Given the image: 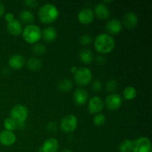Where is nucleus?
<instances>
[{
  "label": "nucleus",
  "instance_id": "1",
  "mask_svg": "<svg viewBox=\"0 0 152 152\" xmlns=\"http://www.w3.org/2000/svg\"><path fill=\"white\" fill-rule=\"evenodd\" d=\"M95 49L101 53H108L115 47L114 38L108 34H100L95 38Z\"/></svg>",
  "mask_w": 152,
  "mask_h": 152
},
{
  "label": "nucleus",
  "instance_id": "2",
  "mask_svg": "<svg viewBox=\"0 0 152 152\" xmlns=\"http://www.w3.org/2000/svg\"><path fill=\"white\" fill-rule=\"evenodd\" d=\"M58 16L59 10L57 7L51 3L43 4L38 11L39 19L43 23H51L57 19Z\"/></svg>",
  "mask_w": 152,
  "mask_h": 152
},
{
  "label": "nucleus",
  "instance_id": "3",
  "mask_svg": "<svg viewBox=\"0 0 152 152\" xmlns=\"http://www.w3.org/2000/svg\"><path fill=\"white\" fill-rule=\"evenodd\" d=\"M22 37L28 43L34 44L37 43L42 37V31L38 25L31 24L22 29Z\"/></svg>",
  "mask_w": 152,
  "mask_h": 152
},
{
  "label": "nucleus",
  "instance_id": "4",
  "mask_svg": "<svg viewBox=\"0 0 152 152\" xmlns=\"http://www.w3.org/2000/svg\"><path fill=\"white\" fill-rule=\"evenodd\" d=\"M10 116L16 123H25L28 117V110L25 105L17 104L11 108Z\"/></svg>",
  "mask_w": 152,
  "mask_h": 152
},
{
  "label": "nucleus",
  "instance_id": "5",
  "mask_svg": "<svg viewBox=\"0 0 152 152\" xmlns=\"http://www.w3.org/2000/svg\"><path fill=\"white\" fill-rule=\"evenodd\" d=\"M74 78L76 83L80 86H86L92 80V73L89 68L83 67L77 69L74 74Z\"/></svg>",
  "mask_w": 152,
  "mask_h": 152
},
{
  "label": "nucleus",
  "instance_id": "6",
  "mask_svg": "<svg viewBox=\"0 0 152 152\" xmlns=\"http://www.w3.org/2000/svg\"><path fill=\"white\" fill-rule=\"evenodd\" d=\"M77 118L73 114H69L62 119L60 122V128L65 133H71L77 129Z\"/></svg>",
  "mask_w": 152,
  "mask_h": 152
},
{
  "label": "nucleus",
  "instance_id": "7",
  "mask_svg": "<svg viewBox=\"0 0 152 152\" xmlns=\"http://www.w3.org/2000/svg\"><path fill=\"white\" fill-rule=\"evenodd\" d=\"M133 152H151V141L148 138L142 137L133 141Z\"/></svg>",
  "mask_w": 152,
  "mask_h": 152
},
{
  "label": "nucleus",
  "instance_id": "8",
  "mask_svg": "<svg viewBox=\"0 0 152 152\" xmlns=\"http://www.w3.org/2000/svg\"><path fill=\"white\" fill-rule=\"evenodd\" d=\"M123 99L118 94H111L105 98V105L109 110H117L121 106Z\"/></svg>",
  "mask_w": 152,
  "mask_h": 152
},
{
  "label": "nucleus",
  "instance_id": "9",
  "mask_svg": "<svg viewBox=\"0 0 152 152\" xmlns=\"http://www.w3.org/2000/svg\"><path fill=\"white\" fill-rule=\"evenodd\" d=\"M104 107V102L102 98L94 96L89 99L88 102V110L91 114H98L102 110Z\"/></svg>",
  "mask_w": 152,
  "mask_h": 152
},
{
  "label": "nucleus",
  "instance_id": "10",
  "mask_svg": "<svg viewBox=\"0 0 152 152\" xmlns=\"http://www.w3.org/2000/svg\"><path fill=\"white\" fill-rule=\"evenodd\" d=\"M16 140V137L13 132L3 130L0 132V143L4 146L13 145Z\"/></svg>",
  "mask_w": 152,
  "mask_h": 152
},
{
  "label": "nucleus",
  "instance_id": "11",
  "mask_svg": "<svg viewBox=\"0 0 152 152\" xmlns=\"http://www.w3.org/2000/svg\"><path fill=\"white\" fill-rule=\"evenodd\" d=\"M78 20L80 23L83 25H88L89 23L93 21L94 15V11L89 7H86L80 10L77 15Z\"/></svg>",
  "mask_w": 152,
  "mask_h": 152
},
{
  "label": "nucleus",
  "instance_id": "12",
  "mask_svg": "<svg viewBox=\"0 0 152 152\" xmlns=\"http://www.w3.org/2000/svg\"><path fill=\"white\" fill-rule=\"evenodd\" d=\"M59 148V142L55 138L51 137L43 142L39 152H56Z\"/></svg>",
  "mask_w": 152,
  "mask_h": 152
},
{
  "label": "nucleus",
  "instance_id": "13",
  "mask_svg": "<svg viewBox=\"0 0 152 152\" xmlns=\"http://www.w3.org/2000/svg\"><path fill=\"white\" fill-rule=\"evenodd\" d=\"M88 97V93L87 91L83 88H78L74 93V100L76 104L79 105H83L87 101Z\"/></svg>",
  "mask_w": 152,
  "mask_h": 152
},
{
  "label": "nucleus",
  "instance_id": "14",
  "mask_svg": "<svg viewBox=\"0 0 152 152\" xmlns=\"http://www.w3.org/2000/svg\"><path fill=\"white\" fill-rule=\"evenodd\" d=\"M25 63V59L20 54H13L8 59V65L13 69H19L22 68Z\"/></svg>",
  "mask_w": 152,
  "mask_h": 152
},
{
  "label": "nucleus",
  "instance_id": "15",
  "mask_svg": "<svg viewBox=\"0 0 152 152\" xmlns=\"http://www.w3.org/2000/svg\"><path fill=\"white\" fill-rule=\"evenodd\" d=\"M123 28L122 22L117 19H111L107 22L105 29L108 33L111 34H116L120 32Z\"/></svg>",
  "mask_w": 152,
  "mask_h": 152
},
{
  "label": "nucleus",
  "instance_id": "16",
  "mask_svg": "<svg viewBox=\"0 0 152 152\" xmlns=\"http://www.w3.org/2000/svg\"><path fill=\"white\" fill-rule=\"evenodd\" d=\"M138 22L137 16L134 12H127L123 17V23L129 29H133L137 26Z\"/></svg>",
  "mask_w": 152,
  "mask_h": 152
},
{
  "label": "nucleus",
  "instance_id": "17",
  "mask_svg": "<svg viewBox=\"0 0 152 152\" xmlns=\"http://www.w3.org/2000/svg\"><path fill=\"white\" fill-rule=\"evenodd\" d=\"M94 13L98 18L101 19H105L110 16V10L105 4L99 3L95 6Z\"/></svg>",
  "mask_w": 152,
  "mask_h": 152
},
{
  "label": "nucleus",
  "instance_id": "18",
  "mask_svg": "<svg viewBox=\"0 0 152 152\" xmlns=\"http://www.w3.org/2000/svg\"><path fill=\"white\" fill-rule=\"evenodd\" d=\"M42 37L45 41L48 42H51L53 40L56 39V37H57V32H56V28L53 26L46 27L42 32Z\"/></svg>",
  "mask_w": 152,
  "mask_h": 152
},
{
  "label": "nucleus",
  "instance_id": "19",
  "mask_svg": "<svg viewBox=\"0 0 152 152\" xmlns=\"http://www.w3.org/2000/svg\"><path fill=\"white\" fill-rule=\"evenodd\" d=\"M7 30L12 35L18 36L22 34V24L18 19H15L12 22H7Z\"/></svg>",
  "mask_w": 152,
  "mask_h": 152
},
{
  "label": "nucleus",
  "instance_id": "20",
  "mask_svg": "<svg viewBox=\"0 0 152 152\" xmlns=\"http://www.w3.org/2000/svg\"><path fill=\"white\" fill-rule=\"evenodd\" d=\"M79 57L82 62L85 64H88L93 61L94 55L91 50L88 48H83L80 51Z\"/></svg>",
  "mask_w": 152,
  "mask_h": 152
},
{
  "label": "nucleus",
  "instance_id": "21",
  "mask_svg": "<svg viewBox=\"0 0 152 152\" xmlns=\"http://www.w3.org/2000/svg\"><path fill=\"white\" fill-rule=\"evenodd\" d=\"M57 88L59 91L62 92L69 91L73 88V83L68 79L64 78L59 81L57 84Z\"/></svg>",
  "mask_w": 152,
  "mask_h": 152
},
{
  "label": "nucleus",
  "instance_id": "22",
  "mask_svg": "<svg viewBox=\"0 0 152 152\" xmlns=\"http://www.w3.org/2000/svg\"><path fill=\"white\" fill-rule=\"evenodd\" d=\"M42 63L39 59L37 57H31L27 62V66L31 71H37L41 68Z\"/></svg>",
  "mask_w": 152,
  "mask_h": 152
},
{
  "label": "nucleus",
  "instance_id": "23",
  "mask_svg": "<svg viewBox=\"0 0 152 152\" xmlns=\"http://www.w3.org/2000/svg\"><path fill=\"white\" fill-rule=\"evenodd\" d=\"M19 18L25 23H31L34 20V16L31 10H24L19 13Z\"/></svg>",
  "mask_w": 152,
  "mask_h": 152
},
{
  "label": "nucleus",
  "instance_id": "24",
  "mask_svg": "<svg viewBox=\"0 0 152 152\" xmlns=\"http://www.w3.org/2000/svg\"><path fill=\"white\" fill-rule=\"evenodd\" d=\"M133 148V141L129 139H126L121 142L119 145L120 152H131Z\"/></svg>",
  "mask_w": 152,
  "mask_h": 152
},
{
  "label": "nucleus",
  "instance_id": "25",
  "mask_svg": "<svg viewBox=\"0 0 152 152\" xmlns=\"http://www.w3.org/2000/svg\"><path fill=\"white\" fill-rule=\"evenodd\" d=\"M123 95L125 99L131 100V99H133L136 97L137 91L135 88L132 87V86H128L123 90Z\"/></svg>",
  "mask_w": 152,
  "mask_h": 152
},
{
  "label": "nucleus",
  "instance_id": "26",
  "mask_svg": "<svg viewBox=\"0 0 152 152\" xmlns=\"http://www.w3.org/2000/svg\"><path fill=\"white\" fill-rule=\"evenodd\" d=\"M4 127L5 129V130L10 131V132H13V130L16 129V123L11 119L10 117L9 118H6L5 120H4Z\"/></svg>",
  "mask_w": 152,
  "mask_h": 152
},
{
  "label": "nucleus",
  "instance_id": "27",
  "mask_svg": "<svg viewBox=\"0 0 152 152\" xmlns=\"http://www.w3.org/2000/svg\"><path fill=\"white\" fill-rule=\"evenodd\" d=\"M32 51L37 55H42L46 51V47L42 43H35L32 46Z\"/></svg>",
  "mask_w": 152,
  "mask_h": 152
},
{
  "label": "nucleus",
  "instance_id": "28",
  "mask_svg": "<svg viewBox=\"0 0 152 152\" xmlns=\"http://www.w3.org/2000/svg\"><path fill=\"white\" fill-rule=\"evenodd\" d=\"M94 123L96 125V126H101L105 123V117L104 114H96V115L94 116L93 120Z\"/></svg>",
  "mask_w": 152,
  "mask_h": 152
},
{
  "label": "nucleus",
  "instance_id": "29",
  "mask_svg": "<svg viewBox=\"0 0 152 152\" xmlns=\"http://www.w3.org/2000/svg\"><path fill=\"white\" fill-rule=\"evenodd\" d=\"M117 87H118V83L114 80H109L105 85V88L109 92H113L116 91Z\"/></svg>",
  "mask_w": 152,
  "mask_h": 152
},
{
  "label": "nucleus",
  "instance_id": "30",
  "mask_svg": "<svg viewBox=\"0 0 152 152\" xmlns=\"http://www.w3.org/2000/svg\"><path fill=\"white\" fill-rule=\"evenodd\" d=\"M79 41H80V42L81 43V44L86 45H89L91 43L92 39L91 37L89 35H88V34H84V35H82L81 37H80Z\"/></svg>",
  "mask_w": 152,
  "mask_h": 152
},
{
  "label": "nucleus",
  "instance_id": "31",
  "mask_svg": "<svg viewBox=\"0 0 152 152\" xmlns=\"http://www.w3.org/2000/svg\"><path fill=\"white\" fill-rule=\"evenodd\" d=\"M102 88V83L99 80H94L91 83V88L95 91H99Z\"/></svg>",
  "mask_w": 152,
  "mask_h": 152
},
{
  "label": "nucleus",
  "instance_id": "32",
  "mask_svg": "<svg viewBox=\"0 0 152 152\" xmlns=\"http://www.w3.org/2000/svg\"><path fill=\"white\" fill-rule=\"evenodd\" d=\"M24 4L30 7H35L38 5V1L37 0H25Z\"/></svg>",
  "mask_w": 152,
  "mask_h": 152
},
{
  "label": "nucleus",
  "instance_id": "33",
  "mask_svg": "<svg viewBox=\"0 0 152 152\" xmlns=\"http://www.w3.org/2000/svg\"><path fill=\"white\" fill-rule=\"evenodd\" d=\"M48 130L50 132H54L56 130V124L54 122H50L48 124Z\"/></svg>",
  "mask_w": 152,
  "mask_h": 152
},
{
  "label": "nucleus",
  "instance_id": "34",
  "mask_svg": "<svg viewBox=\"0 0 152 152\" xmlns=\"http://www.w3.org/2000/svg\"><path fill=\"white\" fill-rule=\"evenodd\" d=\"M4 19H5V20L7 21V22H12L13 19H15L14 15H13L11 12H8V13H7L4 15Z\"/></svg>",
  "mask_w": 152,
  "mask_h": 152
},
{
  "label": "nucleus",
  "instance_id": "35",
  "mask_svg": "<svg viewBox=\"0 0 152 152\" xmlns=\"http://www.w3.org/2000/svg\"><path fill=\"white\" fill-rule=\"evenodd\" d=\"M96 63H98L99 65H103L105 62V58L103 57L102 56H97L96 58Z\"/></svg>",
  "mask_w": 152,
  "mask_h": 152
},
{
  "label": "nucleus",
  "instance_id": "36",
  "mask_svg": "<svg viewBox=\"0 0 152 152\" xmlns=\"http://www.w3.org/2000/svg\"><path fill=\"white\" fill-rule=\"evenodd\" d=\"M5 11V7H4V4H3L1 1H0V17L1 16H3V14L4 13Z\"/></svg>",
  "mask_w": 152,
  "mask_h": 152
},
{
  "label": "nucleus",
  "instance_id": "37",
  "mask_svg": "<svg viewBox=\"0 0 152 152\" xmlns=\"http://www.w3.org/2000/svg\"><path fill=\"white\" fill-rule=\"evenodd\" d=\"M77 69H78V68H77V67H75V66H73L72 68H71V72L73 73V74H75V73H76V71H77Z\"/></svg>",
  "mask_w": 152,
  "mask_h": 152
},
{
  "label": "nucleus",
  "instance_id": "38",
  "mask_svg": "<svg viewBox=\"0 0 152 152\" xmlns=\"http://www.w3.org/2000/svg\"><path fill=\"white\" fill-rule=\"evenodd\" d=\"M62 152H72V151L69 149H65V150H63Z\"/></svg>",
  "mask_w": 152,
  "mask_h": 152
}]
</instances>
